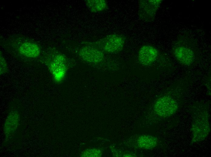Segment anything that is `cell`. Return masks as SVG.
<instances>
[{"label":"cell","instance_id":"obj_1","mask_svg":"<svg viewBox=\"0 0 211 157\" xmlns=\"http://www.w3.org/2000/svg\"><path fill=\"white\" fill-rule=\"evenodd\" d=\"M0 42L6 48L24 58L34 59L39 57L41 53L40 44L23 35L15 34L2 37Z\"/></svg>","mask_w":211,"mask_h":157},{"label":"cell","instance_id":"obj_2","mask_svg":"<svg viewBox=\"0 0 211 157\" xmlns=\"http://www.w3.org/2000/svg\"><path fill=\"white\" fill-rule=\"evenodd\" d=\"M42 59L55 82H61L65 76L68 68V62L65 55L57 50L52 49L45 54Z\"/></svg>","mask_w":211,"mask_h":157},{"label":"cell","instance_id":"obj_3","mask_svg":"<svg viewBox=\"0 0 211 157\" xmlns=\"http://www.w3.org/2000/svg\"><path fill=\"white\" fill-rule=\"evenodd\" d=\"M125 42V38L123 36L112 34L96 41L84 42L83 43L85 44L93 46L103 53L114 54L118 53L122 50Z\"/></svg>","mask_w":211,"mask_h":157},{"label":"cell","instance_id":"obj_4","mask_svg":"<svg viewBox=\"0 0 211 157\" xmlns=\"http://www.w3.org/2000/svg\"><path fill=\"white\" fill-rule=\"evenodd\" d=\"M191 130L192 144L204 140L210 131V124L207 115L201 114L194 117L192 124Z\"/></svg>","mask_w":211,"mask_h":157},{"label":"cell","instance_id":"obj_5","mask_svg":"<svg viewBox=\"0 0 211 157\" xmlns=\"http://www.w3.org/2000/svg\"><path fill=\"white\" fill-rule=\"evenodd\" d=\"M162 2L161 0H140L139 2L138 15L146 22L152 21Z\"/></svg>","mask_w":211,"mask_h":157},{"label":"cell","instance_id":"obj_6","mask_svg":"<svg viewBox=\"0 0 211 157\" xmlns=\"http://www.w3.org/2000/svg\"><path fill=\"white\" fill-rule=\"evenodd\" d=\"M178 108V104L176 101L171 97L166 96L159 98L154 106L156 113L163 117H168L173 115Z\"/></svg>","mask_w":211,"mask_h":157},{"label":"cell","instance_id":"obj_7","mask_svg":"<svg viewBox=\"0 0 211 157\" xmlns=\"http://www.w3.org/2000/svg\"><path fill=\"white\" fill-rule=\"evenodd\" d=\"M79 55L84 61L92 64L101 62L104 57V53L101 50L93 46L87 44L80 49Z\"/></svg>","mask_w":211,"mask_h":157},{"label":"cell","instance_id":"obj_8","mask_svg":"<svg viewBox=\"0 0 211 157\" xmlns=\"http://www.w3.org/2000/svg\"><path fill=\"white\" fill-rule=\"evenodd\" d=\"M172 52L177 61L183 65H190L195 60V55L193 52L190 48L185 45L175 46Z\"/></svg>","mask_w":211,"mask_h":157},{"label":"cell","instance_id":"obj_9","mask_svg":"<svg viewBox=\"0 0 211 157\" xmlns=\"http://www.w3.org/2000/svg\"><path fill=\"white\" fill-rule=\"evenodd\" d=\"M158 55V52L156 48L150 45H145L140 49L138 57L141 64L147 66L153 63L156 60Z\"/></svg>","mask_w":211,"mask_h":157},{"label":"cell","instance_id":"obj_10","mask_svg":"<svg viewBox=\"0 0 211 157\" xmlns=\"http://www.w3.org/2000/svg\"><path fill=\"white\" fill-rule=\"evenodd\" d=\"M20 120V115L16 111L9 113L5 121L4 131L6 139L12 137L16 131Z\"/></svg>","mask_w":211,"mask_h":157},{"label":"cell","instance_id":"obj_11","mask_svg":"<svg viewBox=\"0 0 211 157\" xmlns=\"http://www.w3.org/2000/svg\"><path fill=\"white\" fill-rule=\"evenodd\" d=\"M157 144V139L151 135L141 136L137 140V146L139 148L142 149H152L156 147Z\"/></svg>","mask_w":211,"mask_h":157},{"label":"cell","instance_id":"obj_12","mask_svg":"<svg viewBox=\"0 0 211 157\" xmlns=\"http://www.w3.org/2000/svg\"><path fill=\"white\" fill-rule=\"evenodd\" d=\"M85 2L87 8L93 13L103 11L108 8L107 3L105 0H86Z\"/></svg>","mask_w":211,"mask_h":157},{"label":"cell","instance_id":"obj_13","mask_svg":"<svg viewBox=\"0 0 211 157\" xmlns=\"http://www.w3.org/2000/svg\"><path fill=\"white\" fill-rule=\"evenodd\" d=\"M0 75H3L6 73L8 69L7 64L6 61L3 56L2 52H0Z\"/></svg>","mask_w":211,"mask_h":157}]
</instances>
